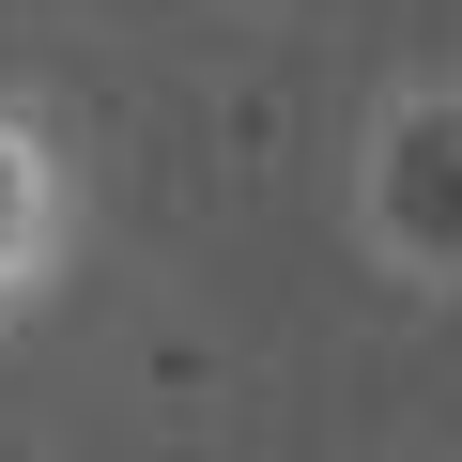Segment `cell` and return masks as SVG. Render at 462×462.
Returning a JSON list of instances; mask_svg holds the SVG:
<instances>
[{"label": "cell", "mask_w": 462, "mask_h": 462, "mask_svg": "<svg viewBox=\"0 0 462 462\" xmlns=\"http://www.w3.org/2000/svg\"><path fill=\"white\" fill-rule=\"evenodd\" d=\"M339 231L401 309H462V62H416L370 93L339 154Z\"/></svg>", "instance_id": "obj_1"}, {"label": "cell", "mask_w": 462, "mask_h": 462, "mask_svg": "<svg viewBox=\"0 0 462 462\" xmlns=\"http://www.w3.org/2000/svg\"><path fill=\"white\" fill-rule=\"evenodd\" d=\"M78 247H93L78 139H62V108H47V93H16V78H0V339L62 309Z\"/></svg>", "instance_id": "obj_2"}]
</instances>
